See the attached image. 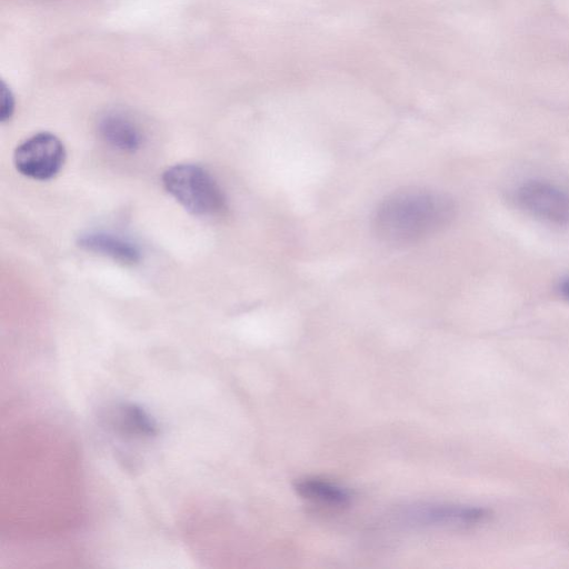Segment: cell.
Listing matches in <instances>:
<instances>
[{
	"label": "cell",
	"instance_id": "6da1fadb",
	"mask_svg": "<svg viewBox=\"0 0 569 569\" xmlns=\"http://www.w3.org/2000/svg\"><path fill=\"white\" fill-rule=\"evenodd\" d=\"M455 200L441 191L407 187L386 196L372 216L375 236L385 244L407 247L447 228L456 217Z\"/></svg>",
	"mask_w": 569,
	"mask_h": 569
},
{
	"label": "cell",
	"instance_id": "7a4b0ae2",
	"mask_svg": "<svg viewBox=\"0 0 569 569\" xmlns=\"http://www.w3.org/2000/svg\"><path fill=\"white\" fill-rule=\"evenodd\" d=\"M166 190L190 213L213 217L227 210L226 196L216 179L202 167L179 163L162 174Z\"/></svg>",
	"mask_w": 569,
	"mask_h": 569
},
{
	"label": "cell",
	"instance_id": "3957f363",
	"mask_svg": "<svg viewBox=\"0 0 569 569\" xmlns=\"http://www.w3.org/2000/svg\"><path fill=\"white\" fill-rule=\"evenodd\" d=\"M66 150L61 140L50 132H39L14 150L17 170L36 180H49L62 168Z\"/></svg>",
	"mask_w": 569,
	"mask_h": 569
},
{
	"label": "cell",
	"instance_id": "277c9868",
	"mask_svg": "<svg viewBox=\"0 0 569 569\" xmlns=\"http://www.w3.org/2000/svg\"><path fill=\"white\" fill-rule=\"evenodd\" d=\"M400 519L411 526L471 528L486 522L490 511L482 507L456 503H420L405 507Z\"/></svg>",
	"mask_w": 569,
	"mask_h": 569
},
{
	"label": "cell",
	"instance_id": "5b68a950",
	"mask_svg": "<svg viewBox=\"0 0 569 569\" xmlns=\"http://www.w3.org/2000/svg\"><path fill=\"white\" fill-rule=\"evenodd\" d=\"M513 201L527 213L545 221H569V194L551 182L527 180L516 188Z\"/></svg>",
	"mask_w": 569,
	"mask_h": 569
},
{
	"label": "cell",
	"instance_id": "8992f818",
	"mask_svg": "<svg viewBox=\"0 0 569 569\" xmlns=\"http://www.w3.org/2000/svg\"><path fill=\"white\" fill-rule=\"evenodd\" d=\"M78 244L124 264L137 263L141 257L138 246L131 240L106 231L83 233L79 237Z\"/></svg>",
	"mask_w": 569,
	"mask_h": 569
},
{
	"label": "cell",
	"instance_id": "52a82bcc",
	"mask_svg": "<svg viewBox=\"0 0 569 569\" xmlns=\"http://www.w3.org/2000/svg\"><path fill=\"white\" fill-rule=\"evenodd\" d=\"M102 139L113 148L134 152L141 146L142 136L136 122L121 111H109L99 121Z\"/></svg>",
	"mask_w": 569,
	"mask_h": 569
},
{
	"label": "cell",
	"instance_id": "ba28073f",
	"mask_svg": "<svg viewBox=\"0 0 569 569\" xmlns=\"http://www.w3.org/2000/svg\"><path fill=\"white\" fill-rule=\"evenodd\" d=\"M293 488L305 499L333 507L346 506L352 499V492L348 488L319 478L299 479Z\"/></svg>",
	"mask_w": 569,
	"mask_h": 569
},
{
	"label": "cell",
	"instance_id": "9c48e42d",
	"mask_svg": "<svg viewBox=\"0 0 569 569\" xmlns=\"http://www.w3.org/2000/svg\"><path fill=\"white\" fill-rule=\"evenodd\" d=\"M117 427L127 436H151L154 433V425L151 418L138 407L123 406L117 415Z\"/></svg>",
	"mask_w": 569,
	"mask_h": 569
},
{
	"label": "cell",
	"instance_id": "30bf717a",
	"mask_svg": "<svg viewBox=\"0 0 569 569\" xmlns=\"http://www.w3.org/2000/svg\"><path fill=\"white\" fill-rule=\"evenodd\" d=\"M14 109V99L11 90L7 87V84L1 82V121L8 120L13 113Z\"/></svg>",
	"mask_w": 569,
	"mask_h": 569
},
{
	"label": "cell",
	"instance_id": "8fae6325",
	"mask_svg": "<svg viewBox=\"0 0 569 569\" xmlns=\"http://www.w3.org/2000/svg\"><path fill=\"white\" fill-rule=\"evenodd\" d=\"M557 290L562 299L569 302V276L559 282Z\"/></svg>",
	"mask_w": 569,
	"mask_h": 569
}]
</instances>
